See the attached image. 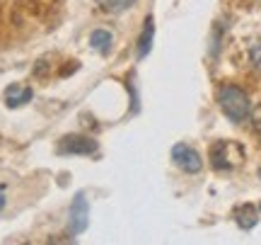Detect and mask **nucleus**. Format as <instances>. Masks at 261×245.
<instances>
[{
    "label": "nucleus",
    "mask_w": 261,
    "mask_h": 245,
    "mask_svg": "<svg viewBox=\"0 0 261 245\" xmlns=\"http://www.w3.org/2000/svg\"><path fill=\"white\" fill-rule=\"evenodd\" d=\"M218 107L232 124H244L252 117V100L240 85H220L218 87Z\"/></svg>",
    "instance_id": "obj_1"
},
{
    "label": "nucleus",
    "mask_w": 261,
    "mask_h": 245,
    "mask_svg": "<svg viewBox=\"0 0 261 245\" xmlns=\"http://www.w3.org/2000/svg\"><path fill=\"white\" fill-rule=\"evenodd\" d=\"M242 146L232 141H215L211 146V165L215 170H232L237 163L242 161Z\"/></svg>",
    "instance_id": "obj_2"
},
{
    "label": "nucleus",
    "mask_w": 261,
    "mask_h": 245,
    "mask_svg": "<svg viewBox=\"0 0 261 245\" xmlns=\"http://www.w3.org/2000/svg\"><path fill=\"white\" fill-rule=\"evenodd\" d=\"M172 161H174V165H177L181 172H187V175H196V172L203 170V158H201V153L196 151L194 146H189V143H177V146H172Z\"/></svg>",
    "instance_id": "obj_3"
},
{
    "label": "nucleus",
    "mask_w": 261,
    "mask_h": 245,
    "mask_svg": "<svg viewBox=\"0 0 261 245\" xmlns=\"http://www.w3.org/2000/svg\"><path fill=\"white\" fill-rule=\"evenodd\" d=\"M90 226V202L85 197V192H77L70 204V221H68V233L80 236Z\"/></svg>",
    "instance_id": "obj_4"
},
{
    "label": "nucleus",
    "mask_w": 261,
    "mask_h": 245,
    "mask_svg": "<svg viewBox=\"0 0 261 245\" xmlns=\"http://www.w3.org/2000/svg\"><path fill=\"white\" fill-rule=\"evenodd\" d=\"M56 153L58 155H92V153H97V141L90 139V136L68 133L58 141Z\"/></svg>",
    "instance_id": "obj_5"
},
{
    "label": "nucleus",
    "mask_w": 261,
    "mask_h": 245,
    "mask_svg": "<svg viewBox=\"0 0 261 245\" xmlns=\"http://www.w3.org/2000/svg\"><path fill=\"white\" fill-rule=\"evenodd\" d=\"M32 97H34V90H32V87L10 85L8 90H5V102H8V107H22V104H27Z\"/></svg>",
    "instance_id": "obj_6"
},
{
    "label": "nucleus",
    "mask_w": 261,
    "mask_h": 245,
    "mask_svg": "<svg viewBox=\"0 0 261 245\" xmlns=\"http://www.w3.org/2000/svg\"><path fill=\"white\" fill-rule=\"evenodd\" d=\"M234 221L240 224L242 231L254 228L256 226V221H259V216H256V207H254V204H242V207H237L234 209Z\"/></svg>",
    "instance_id": "obj_7"
},
{
    "label": "nucleus",
    "mask_w": 261,
    "mask_h": 245,
    "mask_svg": "<svg viewBox=\"0 0 261 245\" xmlns=\"http://www.w3.org/2000/svg\"><path fill=\"white\" fill-rule=\"evenodd\" d=\"M112 44H114V34L109 29H92L90 34V47L99 54H109L112 51Z\"/></svg>",
    "instance_id": "obj_8"
},
{
    "label": "nucleus",
    "mask_w": 261,
    "mask_h": 245,
    "mask_svg": "<svg viewBox=\"0 0 261 245\" xmlns=\"http://www.w3.org/2000/svg\"><path fill=\"white\" fill-rule=\"evenodd\" d=\"M152 37H155V22H152V17H145L143 32H140V37H138V58H145L150 54Z\"/></svg>",
    "instance_id": "obj_9"
},
{
    "label": "nucleus",
    "mask_w": 261,
    "mask_h": 245,
    "mask_svg": "<svg viewBox=\"0 0 261 245\" xmlns=\"http://www.w3.org/2000/svg\"><path fill=\"white\" fill-rule=\"evenodd\" d=\"M133 3H136V0H97L99 10H104V12H112V15H116V12H123V10H128Z\"/></svg>",
    "instance_id": "obj_10"
},
{
    "label": "nucleus",
    "mask_w": 261,
    "mask_h": 245,
    "mask_svg": "<svg viewBox=\"0 0 261 245\" xmlns=\"http://www.w3.org/2000/svg\"><path fill=\"white\" fill-rule=\"evenodd\" d=\"M249 63L256 71H261V39H254L252 47H249Z\"/></svg>",
    "instance_id": "obj_11"
},
{
    "label": "nucleus",
    "mask_w": 261,
    "mask_h": 245,
    "mask_svg": "<svg viewBox=\"0 0 261 245\" xmlns=\"http://www.w3.org/2000/svg\"><path fill=\"white\" fill-rule=\"evenodd\" d=\"M249 122H252L254 131L259 133V139H261V104H259V107H254V109H252V117H249Z\"/></svg>",
    "instance_id": "obj_12"
},
{
    "label": "nucleus",
    "mask_w": 261,
    "mask_h": 245,
    "mask_svg": "<svg viewBox=\"0 0 261 245\" xmlns=\"http://www.w3.org/2000/svg\"><path fill=\"white\" fill-rule=\"evenodd\" d=\"M5 207V187H0V209Z\"/></svg>",
    "instance_id": "obj_13"
}]
</instances>
